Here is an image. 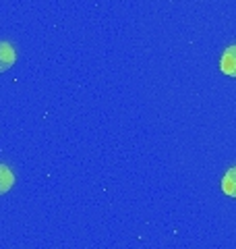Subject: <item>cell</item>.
<instances>
[{
    "label": "cell",
    "instance_id": "6da1fadb",
    "mask_svg": "<svg viewBox=\"0 0 236 249\" xmlns=\"http://www.w3.org/2000/svg\"><path fill=\"white\" fill-rule=\"evenodd\" d=\"M15 58H17V54H15L13 46L9 42H0V73L9 71L15 65Z\"/></svg>",
    "mask_w": 236,
    "mask_h": 249
},
{
    "label": "cell",
    "instance_id": "7a4b0ae2",
    "mask_svg": "<svg viewBox=\"0 0 236 249\" xmlns=\"http://www.w3.org/2000/svg\"><path fill=\"white\" fill-rule=\"evenodd\" d=\"M219 67H222V71L226 75L236 77V46H230V48L224 50L222 60H219Z\"/></svg>",
    "mask_w": 236,
    "mask_h": 249
},
{
    "label": "cell",
    "instance_id": "3957f363",
    "mask_svg": "<svg viewBox=\"0 0 236 249\" xmlns=\"http://www.w3.org/2000/svg\"><path fill=\"white\" fill-rule=\"evenodd\" d=\"M222 191L228 197H236V166L230 168L222 178Z\"/></svg>",
    "mask_w": 236,
    "mask_h": 249
},
{
    "label": "cell",
    "instance_id": "277c9868",
    "mask_svg": "<svg viewBox=\"0 0 236 249\" xmlns=\"http://www.w3.org/2000/svg\"><path fill=\"white\" fill-rule=\"evenodd\" d=\"M13 183H15L13 170L6 164H0V196H4V193L13 187Z\"/></svg>",
    "mask_w": 236,
    "mask_h": 249
}]
</instances>
